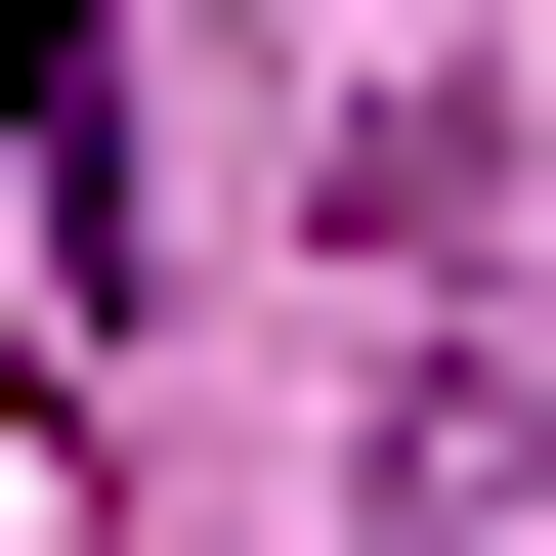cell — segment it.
<instances>
[{
    "label": "cell",
    "mask_w": 556,
    "mask_h": 556,
    "mask_svg": "<svg viewBox=\"0 0 556 556\" xmlns=\"http://www.w3.org/2000/svg\"><path fill=\"white\" fill-rule=\"evenodd\" d=\"M0 257L129 300V0H0Z\"/></svg>",
    "instance_id": "1"
},
{
    "label": "cell",
    "mask_w": 556,
    "mask_h": 556,
    "mask_svg": "<svg viewBox=\"0 0 556 556\" xmlns=\"http://www.w3.org/2000/svg\"><path fill=\"white\" fill-rule=\"evenodd\" d=\"M428 556H556V514H514V471H471V514H428Z\"/></svg>",
    "instance_id": "2"
}]
</instances>
